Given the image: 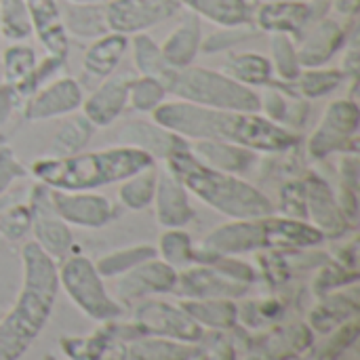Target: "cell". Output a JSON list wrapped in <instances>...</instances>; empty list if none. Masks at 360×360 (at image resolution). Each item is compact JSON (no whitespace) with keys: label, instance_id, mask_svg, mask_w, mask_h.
Instances as JSON below:
<instances>
[{"label":"cell","instance_id":"50","mask_svg":"<svg viewBox=\"0 0 360 360\" xmlns=\"http://www.w3.org/2000/svg\"><path fill=\"white\" fill-rule=\"evenodd\" d=\"M356 278H359L356 270H348L342 264H331V266H325L321 270L314 287H316L319 293H327V291H331L335 287H346L350 283H356Z\"/></svg>","mask_w":360,"mask_h":360},{"label":"cell","instance_id":"6","mask_svg":"<svg viewBox=\"0 0 360 360\" xmlns=\"http://www.w3.org/2000/svg\"><path fill=\"white\" fill-rule=\"evenodd\" d=\"M59 287L93 321L108 323L122 316V306L108 293L95 264L82 255L68 257L57 270Z\"/></svg>","mask_w":360,"mask_h":360},{"label":"cell","instance_id":"17","mask_svg":"<svg viewBox=\"0 0 360 360\" xmlns=\"http://www.w3.org/2000/svg\"><path fill=\"white\" fill-rule=\"evenodd\" d=\"M175 285L177 270L165 264L160 257H152L120 276V281L116 283V295L120 302L131 304L150 295L173 293Z\"/></svg>","mask_w":360,"mask_h":360},{"label":"cell","instance_id":"1","mask_svg":"<svg viewBox=\"0 0 360 360\" xmlns=\"http://www.w3.org/2000/svg\"><path fill=\"white\" fill-rule=\"evenodd\" d=\"M152 120L177 133L186 141H228L257 154L289 152L300 141L295 131L268 120L259 112L215 110L181 99L165 101L152 114Z\"/></svg>","mask_w":360,"mask_h":360},{"label":"cell","instance_id":"29","mask_svg":"<svg viewBox=\"0 0 360 360\" xmlns=\"http://www.w3.org/2000/svg\"><path fill=\"white\" fill-rule=\"evenodd\" d=\"M61 350L70 360H127V344L114 340L103 327L89 338H65Z\"/></svg>","mask_w":360,"mask_h":360},{"label":"cell","instance_id":"27","mask_svg":"<svg viewBox=\"0 0 360 360\" xmlns=\"http://www.w3.org/2000/svg\"><path fill=\"white\" fill-rule=\"evenodd\" d=\"M202 46V25L200 17L188 15L181 19V23L167 36V40L160 44L162 57L167 63L175 70L188 68L194 63L196 55Z\"/></svg>","mask_w":360,"mask_h":360},{"label":"cell","instance_id":"4","mask_svg":"<svg viewBox=\"0 0 360 360\" xmlns=\"http://www.w3.org/2000/svg\"><path fill=\"white\" fill-rule=\"evenodd\" d=\"M165 167L190 194L230 219H262L274 213V202L243 175L224 173L200 162L190 148L165 160Z\"/></svg>","mask_w":360,"mask_h":360},{"label":"cell","instance_id":"11","mask_svg":"<svg viewBox=\"0 0 360 360\" xmlns=\"http://www.w3.org/2000/svg\"><path fill=\"white\" fill-rule=\"evenodd\" d=\"M181 11L177 0H112L105 4L110 32L135 36L175 17Z\"/></svg>","mask_w":360,"mask_h":360},{"label":"cell","instance_id":"24","mask_svg":"<svg viewBox=\"0 0 360 360\" xmlns=\"http://www.w3.org/2000/svg\"><path fill=\"white\" fill-rule=\"evenodd\" d=\"M266 224V240L268 249H287V251H302L316 247L325 240V236L306 219L295 217H274L268 215Z\"/></svg>","mask_w":360,"mask_h":360},{"label":"cell","instance_id":"51","mask_svg":"<svg viewBox=\"0 0 360 360\" xmlns=\"http://www.w3.org/2000/svg\"><path fill=\"white\" fill-rule=\"evenodd\" d=\"M283 312L281 302L276 300H264V302H251L245 306V310H238V316L245 319L249 327H259V323L276 321Z\"/></svg>","mask_w":360,"mask_h":360},{"label":"cell","instance_id":"31","mask_svg":"<svg viewBox=\"0 0 360 360\" xmlns=\"http://www.w3.org/2000/svg\"><path fill=\"white\" fill-rule=\"evenodd\" d=\"M224 74L234 78L236 82L249 86V89H259L268 86L274 80V70L272 63L266 55L245 51V53H232L228 61L224 63Z\"/></svg>","mask_w":360,"mask_h":360},{"label":"cell","instance_id":"13","mask_svg":"<svg viewBox=\"0 0 360 360\" xmlns=\"http://www.w3.org/2000/svg\"><path fill=\"white\" fill-rule=\"evenodd\" d=\"M51 200L59 217L68 226H76V228L97 230L108 226L118 215L114 202L108 196L97 194L93 190H80V192L51 190Z\"/></svg>","mask_w":360,"mask_h":360},{"label":"cell","instance_id":"43","mask_svg":"<svg viewBox=\"0 0 360 360\" xmlns=\"http://www.w3.org/2000/svg\"><path fill=\"white\" fill-rule=\"evenodd\" d=\"M34 34L32 19L23 0H0V36L21 42Z\"/></svg>","mask_w":360,"mask_h":360},{"label":"cell","instance_id":"5","mask_svg":"<svg viewBox=\"0 0 360 360\" xmlns=\"http://www.w3.org/2000/svg\"><path fill=\"white\" fill-rule=\"evenodd\" d=\"M169 93L177 99L215 110L259 112V93L249 89L224 72L207 70L200 65H188L175 70Z\"/></svg>","mask_w":360,"mask_h":360},{"label":"cell","instance_id":"20","mask_svg":"<svg viewBox=\"0 0 360 360\" xmlns=\"http://www.w3.org/2000/svg\"><path fill=\"white\" fill-rule=\"evenodd\" d=\"M152 205L156 209V219L165 230L184 228L194 219L190 192L167 167L158 171L156 194H154Z\"/></svg>","mask_w":360,"mask_h":360},{"label":"cell","instance_id":"34","mask_svg":"<svg viewBox=\"0 0 360 360\" xmlns=\"http://www.w3.org/2000/svg\"><path fill=\"white\" fill-rule=\"evenodd\" d=\"M356 312H359L356 293H338L327 297L323 304L314 308V312L310 314V323L316 331L329 333L335 327L356 319Z\"/></svg>","mask_w":360,"mask_h":360},{"label":"cell","instance_id":"57","mask_svg":"<svg viewBox=\"0 0 360 360\" xmlns=\"http://www.w3.org/2000/svg\"><path fill=\"white\" fill-rule=\"evenodd\" d=\"M44 360H57V359H55V356H51V354H46V356H44Z\"/></svg>","mask_w":360,"mask_h":360},{"label":"cell","instance_id":"56","mask_svg":"<svg viewBox=\"0 0 360 360\" xmlns=\"http://www.w3.org/2000/svg\"><path fill=\"white\" fill-rule=\"evenodd\" d=\"M6 205H8V198H6V196H2V198H0V213L6 209Z\"/></svg>","mask_w":360,"mask_h":360},{"label":"cell","instance_id":"14","mask_svg":"<svg viewBox=\"0 0 360 360\" xmlns=\"http://www.w3.org/2000/svg\"><path fill=\"white\" fill-rule=\"evenodd\" d=\"M266 217L262 219H232L215 228L200 243V251L211 257H234L243 253H253L268 249L266 240Z\"/></svg>","mask_w":360,"mask_h":360},{"label":"cell","instance_id":"46","mask_svg":"<svg viewBox=\"0 0 360 360\" xmlns=\"http://www.w3.org/2000/svg\"><path fill=\"white\" fill-rule=\"evenodd\" d=\"M259 30L255 25H238V27H221L219 32L211 34L207 40H202L200 51L207 53H221V51H230L232 46L253 38Z\"/></svg>","mask_w":360,"mask_h":360},{"label":"cell","instance_id":"58","mask_svg":"<svg viewBox=\"0 0 360 360\" xmlns=\"http://www.w3.org/2000/svg\"><path fill=\"white\" fill-rule=\"evenodd\" d=\"M194 360H205V352H202V354H200L198 359H194Z\"/></svg>","mask_w":360,"mask_h":360},{"label":"cell","instance_id":"41","mask_svg":"<svg viewBox=\"0 0 360 360\" xmlns=\"http://www.w3.org/2000/svg\"><path fill=\"white\" fill-rule=\"evenodd\" d=\"M2 65H4V82L19 89L32 76V72L36 70L38 57H36V51L30 44L15 42L4 51Z\"/></svg>","mask_w":360,"mask_h":360},{"label":"cell","instance_id":"38","mask_svg":"<svg viewBox=\"0 0 360 360\" xmlns=\"http://www.w3.org/2000/svg\"><path fill=\"white\" fill-rule=\"evenodd\" d=\"M156 251L160 259L169 264L171 268H175L177 272L196 264V249L192 245V236L184 228L165 230Z\"/></svg>","mask_w":360,"mask_h":360},{"label":"cell","instance_id":"53","mask_svg":"<svg viewBox=\"0 0 360 360\" xmlns=\"http://www.w3.org/2000/svg\"><path fill=\"white\" fill-rule=\"evenodd\" d=\"M205 360H236V352L228 340H219L205 352Z\"/></svg>","mask_w":360,"mask_h":360},{"label":"cell","instance_id":"28","mask_svg":"<svg viewBox=\"0 0 360 360\" xmlns=\"http://www.w3.org/2000/svg\"><path fill=\"white\" fill-rule=\"evenodd\" d=\"M59 13H61V25L70 36L82 40H95L110 32L105 19V4H84V2L65 0L59 6Z\"/></svg>","mask_w":360,"mask_h":360},{"label":"cell","instance_id":"16","mask_svg":"<svg viewBox=\"0 0 360 360\" xmlns=\"http://www.w3.org/2000/svg\"><path fill=\"white\" fill-rule=\"evenodd\" d=\"M249 285L232 281L213 266L196 264L177 272V285L173 293L184 300H236L245 295Z\"/></svg>","mask_w":360,"mask_h":360},{"label":"cell","instance_id":"3","mask_svg":"<svg viewBox=\"0 0 360 360\" xmlns=\"http://www.w3.org/2000/svg\"><path fill=\"white\" fill-rule=\"evenodd\" d=\"M156 165V160L133 146H112L72 156H44L32 165V175L38 184L51 190L80 192L120 184L137 171Z\"/></svg>","mask_w":360,"mask_h":360},{"label":"cell","instance_id":"44","mask_svg":"<svg viewBox=\"0 0 360 360\" xmlns=\"http://www.w3.org/2000/svg\"><path fill=\"white\" fill-rule=\"evenodd\" d=\"M312 346V331L306 325H295L289 329L278 331L274 338H270L266 352L272 360H285L295 354H302Z\"/></svg>","mask_w":360,"mask_h":360},{"label":"cell","instance_id":"47","mask_svg":"<svg viewBox=\"0 0 360 360\" xmlns=\"http://www.w3.org/2000/svg\"><path fill=\"white\" fill-rule=\"evenodd\" d=\"M278 205H281V211L285 217L306 219V184H304V179L287 181L281 188V202Z\"/></svg>","mask_w":360,"mask_h":360},{"label":"cell","instance_id":"21","mask_svg":"<svg viewBox=\"0 0 360 360\" xmlns=\"http://www.w3.org/2000/svg\"><path fill=\"white\" fill-rule=\"evenodd\" d=\"M129 84L131 76H110L97 84V89L84 97L82 114L93 127H108L120 118L129 105Z\"/></svg>","mask_w":360,"mask_h":360},{"label":"cell","instance_id":"39","mask_svg":"<svg viewBox=\"0 0 360 360\" xmlns=\"http://www.w3.org/2000/svg\"><path fill=\"white\" fill-rule=\"evenodd\" d=\"M158 257L156 247L152 245H135V247H127V249H118L112 251L108 255H103L95 268L103 278H114V276H122L129 270H133L135 266L143 264L146 259Z\"/></svg>","mask_w":360,"mask_h":360},{"label":"cell","instance_id":"40","mask_svg":"<svg viewBox=\"0 0 360 360\" xmlns=\"http://www.w3.org/2000/svg\"><path fill=\"white\" fill-rule=\"evenodd\" d=\"M270 51H272V70L274 76H278V84L281 86H291L295 82V78L300 76V72L304 70L300 59H297V49L293 38L285 36V34H272L270 38Z\"/></svg>","mask_w":360,"mask_h":360},{"label":"cell","instance_id":"9","mask_svg":"<svg viewBox=\"0 0 360 360\" xmlns=\"http://www.w3.org/2000/svg\"><path fill=\"white\" fill-rule=\"evenodd\" d=\"M133 323L143 335L167 338L188 344H198L205 338V329L181 308L158 300H139L133 312Z\"/></svg>","mask_w":360,"mask_h":360},{"label":"cell","instance_id":"45","mask_svg":"<svg viewBox=\"0 0 360 360\" xmlns=\"http://www.w3.org/2000/svg\"><path fill=\"white\" fill-rule=\"evenodd\" d=\"M359 335V323L356 319L340 325L333 329V333L314 350V360H335L342 352H346Z\"/></svg>","mask_w":360,"mask_h":360},{"label":"cell","instance_id":"15","mask_svg":"<svg viewBox=\"0 0 360 360\" xmlns=\"http://www.w3.org/2000/svg\"><path fill=\"white\" fill-rule=\"evenodd\" d=\"M304 184H306V219L325 238L344 236L354 224L342 211L338 202V194L331 190V186L314 173L306 177Z\"/></svg>","mask_w":360,"mask_h":360},{"label":"cell","instance_id":"30","mask_svg":"<svg viewBox=\"0 0 360 360\" xmlns=\"http://www.w3.org/2000/svg\"><path fill=\"white\" fill-rule=\"evenodd\" d=\"M202 354L198 344L143 335L127 344V360H194Z\"/></svg>","mask_w":360,"mask_h":360},{"label":"cell","instance_id":"36","mask_svg":"<svg viewBox=\"0 0 360 360\" xmlns=\"http://www.w3.org/2000/svg\"><path fill=\"white\" fill-rule=\"evenodd\" d=\"M158 181V167L152 165L143 171L133 173L118 186V200L129 211H143L154 202Z\"/></svg>","mask_w":360,"mask_h":360},{"label":"cell","instance_id":"12","mask_svg":"<svg viewBox=\"0 0 360 360\" xmlns=\"http://www.w3.org/2000/svg\"><path fill=\"white\" fill-rule=\"evenodd\" d=\"M82 101H84V93L76 78L70 76L53 78L25 99L23 118L27 122L63 118L76 114L82 108Z\"/></svg>","mask_w":360,"mask_h":360},{"label":"cell","instance_id":"2","mask_svg":"<svg viewBox=\"0 0 360 360\" xmlns=\"http://www.w3.org/2000/svg\"><path fill=\"white\" fill-rule=\"evenodd\" d=\"M23 285L0 321V360H19L44 329L59 291L57 264L34 240L23 247Z\"/></svg>","mask_w":360,"mask_h":360},{"label":"cell","instance_id":"35","mask_svg":"<svg viewBox=\"0 0 360 360\" xmlns=\"http://www.w3.org/2000/svg\"><path fill=\"white\" fill-rule=\"evenodd\" d=\"M131 44H133V59H135V65H137L139 74L160 80L169 91V82H171V78L175 74V68H171L167 63V59L162 57L160 46L146 32L135 34Z\"/></svg>","mask_w":360,"mask_h":360},{"label":"cell","instance_id":"37","mask_svg":"<svg viewBox=\"0 0 360 360\" xmlns=\"http://www.w3.org/2000/svg\"><path fill=\"white\" fill-rule=\"evenodd\" d=\"M346 82L342 70L333 68H304L295 82L291 84V93L302 99H321L338 91Z\"/></svg>","mask_w":360,"mask_h":360},{"label":"cell","instance_id":"25","mask_svg":"<svg viewBox=\"0 0 360 360\" xmlns=\"http://www.w3.org/2000/svg\"><path fill=\"white\" fill-rule=\"evenodd\" d=\"M32 19V27L49 55L65 59L68 34L61 25V13L57 0H23Z\"/></svg>","mask_w":360,"mask_h":360},{"label":"cell","instance_id":"10","mask_svg":"<svg viewBox=\"0 0 360 360\" xmlns=\"http://www.w3.org/2000/svg\"><path fill=\"white\" fill-rule=\"evenodd\" d=\"M27 209H30V230L34 232V243L53 259H61L72 249V230L70 226L59 217V213L53 207L51 200V188L42 184H34L30 188L27 196Z\"/></svg>","mask_w":360,"mask_h":360},{"label":"cell","instance_id":"49","mask_svg":"<svg viewBox=\"0 0 360 360\" xmlns=\"http://www.w3.org/2000/svg\"><path fill=\"white\" fill-rule=\"evenodd\" d=\"M27 175L25 167L19 162L17 154L11 146H0V198L8 194L15 181L23 179Z\"/></svg>","mask_w":360,"mask_h":360},{"label":"cell","instance_id":"18","mask_svg":"<svg viewBox=\"0 0 360 360\" xmlns=\"http://www.w3.org/2000/svg\"><path fill=\"white\" fill-rule=\"evenodd\" d=\"M122 146H133L150 154L156 162H165L171 156L190 148V143L156 120H131L118 131Z\"/></svg>","mask_w":360,"mask_h":360},{"label":"cell","instance_id":"7","mask_svg":"<svg viewBox=\"0 0 360 360\" xmlns=\"http://www.w3.org/2000/svg\"><path fill=\"white\" fill-rule=\"evenodd\" d=\"M360 110L356 99L342 97L329 103L308 139V154L323 160L331 154H356Z\"/></svg>","mask_w":360,"mask_h":360},{"label":"cell","instance_id":"8","mask_svg":"<svg viewBox=\"0 0 360 360\" xmlns=\"http://www.w3.org/2000/svg\"><path fill=\"white\" fill-rule=\"evenodd\" d=\"M331 0H268L255 6L253 25L270 34L302 38V34L319 19L327 17Z\"/></svg>","mask_w":360,"mask_h":360},{"label":"cell","instance_id":"19","mask_svg":"<svg viewBox=\"0 0 360 360\" xmlns=\"http://www.w3.org/2000/svg\"><path fill=\"white\" fill-rule=\"evenodd\" d=\"M348 40L346 27L329 17L314 21L300 38L297 59L302 68H323Z\"/></svg>","mask_w":360,"mask_h":360},{"label":"cell","instance_id":"26","mask_svg":"<svg viewBox=\"0 0 360 360\" xmlns=\"http://www.w3.org/2000/svg\"><path fill=\"white\" fill-rule=\"evenodd\" d=\"M192 15L209 19L219 27L253 25L255 4L251 0H177Z\"/></svg>","mask_w":360,"mask_h":360},{"label":"cell","instance_id":"48","mask_svg":"<svg viewBox=\"0 0 360 360\" xmlns=\"http://www.w3.org/2000/svg\"><path fill=\"white\" fill-rule=\"evenodd\" d=\"M30 224L32 219L27 205H13L11 209H4L0 213V232L11 240L21 238L30 230Z\"/></svg>","mask_w":360,"mask_h":360},{"label":"cell","instance_id":"22","mask_svg":"<svg viewBox=\"0 0 360 360\" xmlns=\"http://www.w3.org/2000/svg\"><path fill=\"white\" fill-rule=\"evenodd\" d=\"M129 49V36L108 32L91 42L82 57V76L86 82H103L114 74Z\"/></svg>","mask_w":360,"mask_h":360},{"label":"cell","instance_id":"54","mask_svg":"<svg viewBox=\"0 0 360 360\" xmlns=\"http://www.w3.org/2000/svg\"><path fill=\"white\" fill-rule=\"evenodd\" d=\"M360 0H331V8L344 17H354L359 13Z\"/></svg>","mask_w":360,"mask_h":360},{"label":"cell","instance_id":"23","mask_svg":"<svg viewBox=\"0 0 360 360\" xmlns=\"http://www.w3.org/2000/svg\"><path fill=\"white\" fill-rule=\"evenodd\" d=\"M188 143H190V152L200 162H205L211 169L224 171V173L243 175L257 160V152L236 146V143H228V141L202 139V141H188Z\"/></svg>","mask_w":360,"mask_h":360},{"label":"cell","instance_id":"52","mask_svg":"<svg viewBox=\"0 0 360 360\" xmlns=\"http://www.w3.org/2000/svg\"><path fill=\"white\" fill-rule=\"evenodd\" d=\"M23 103V99L19 97L17 89L8 82L0 84V127L11 118V114Z\"/></svg>","mask_w":360,"mask_h":360},{"label":"cell","instance_id":"42","mask_svg":"<svg viewBox=\"0 0 360 360\" xmlns=\"http://www.w3.org/2000/svg\"><path fill=\"white\" fill-rule=\"evenodd\" d=\"M167 86L150 76L131 78L129 84V105L141 114H154L167 101Z\"/></svg>","mask_w":360,"mask_h":360},{"label":"cell","instance_id":"32","mask_svg":"<svg viewBox=\"0 0 360 360\" xmlns=\"http://www.w3.org/2000/svg\"><path fill=\"white\" fill-rule=\"evenodd\" d=\"M179 306L202 329L228 331L238 323V306L232 300H184Z\"/></svg>","mask_w":360,"mask_h":360},{"label":"cell","instance_id":"33","mask_svg":"<svg viewBox=\"0 0 360 360\" xmlns=\"http://www.w3.org/2000/svg\"><path fill=\"white\" fill-rule=\"evenodd\" d=\"M95 127L84 118V114H70L61 127L57 129V133L51 139V146L46 150V156H72L84 150V146L89 143V139L93 137Z\"/></svg>","mask_w":360,"mask_h":360},{"label":"cell","instance_id":"55","mask_svg":"<svg viewBox=\"0 0 360 360\" xmlns=\"http://www.w3.org/2000/svg\"><path fill=\"white\" fill-rule=\"evenodd\" d=\"M70 2H84V4H108L112 0H70Z\"/></svg>","mask_w":360,"mask_h":360}]
</instances>
